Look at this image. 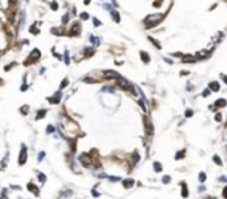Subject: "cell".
<instances>
[{
    "mask_svg": "<svg viewBox=\"0 0 227 199\" xmlns=\"http://www.w3.org/2000/svg\"><path fill=\"white\" fill-rule=\"evenodd\" d=\"M47 132H48V134H52V132H54V126H52V125H48V126H47Z\"/></svg>",
    "mask_w": 227,
    "mask_h": 199,
    "instance_id": "4dcf8cb0",
    "label": "cell"
},
{
    "mask_svg": "<svg viewBox=\"0 0 227 199\" xmlns=\"http://www.w3.org/2000/svg\"><path fill=\"white\" fill-rule=\"evenodd\" d=\"M92 20H93V23H95V27H100V25H101V22H100V20H98V19H92Z\"/></svg>",
    "mask_w": 227,
    "mask_h": 199,
    "instance_id": "e575fe53",
    "label": "cell"
},
{
    "mask_svg": "<svg viewBox=\"0 0 227 199\" xmlns=\"http://www.w3.org/2000/svg\"><path fill=\"white\" fill-rule=\"evenodd\" d=\"M210 90L218 92V90H219V83H218V81H212V83H210Z\"/></svg>",
    "mask_w": 227,
    "mask_h": 199,
    "instance_id": "8fae6325",
    "label": "cell"
},
{
    "mask_svg": "<svg viewBox=\"0 0 227 199\" xmlns=\"http://www.w3.org/2000/svg\"><path fill=\"white\" fill-rule=\"evenodd\" d=\"M140 56H142V59H143L145 64H148V62H149V56H148V54H146L145 52H140Z\"/></svg>",
    "mask_w": 227,
    "mask_h": 199,
    "instance_id": "9a60e30c",
    "label": "cell"
},
{
    "mask_svg": "<svg viewBox=\"0 0 227 199\" xmlns=\"http://www.w3.org/2000/svg\"><path fill=\"white\" fill-rule=\"evenodd\" d=\"M44 157H45V152H44V151L37 154V160H39V162H42V160H44Z\"/></svg>",
    "mask_w": 227,
    "mask_h": 199,
    "instance_id": "4316f807",
    "label": "cell"
},
{
    "mask_svg": "<svg viewBox=\"0 0 227 199\" xmlns=\"http://www.w3.org/2000/svg\"><path fill=\"white\" fill-rule=\"evenodd\" d=\"M165 17V14H153V16H148L145 19V28H151V27H155L162 22V19Z\"/></svg>",
    "mask_w": 227,
    "mask_h": 199,
    "instance_id": "6da1fadb",
    "label": "cell"
},
{
    "mask_svg": "<svg viewBox=\"0 0 227 199\" xmlns=\"http://www.w3.org/2000/svg\"><path fill=\"white\" fill-rule=\"evenodd\" d=\"M79 162H81L84 167H87V168L92 165V162H90V159H89V156H87V154H81V156H79Z\"/></svg>",
    "mask_w": 227,
    "mask_h": 199,
    "instance_id": "5b68a950",
    "label": "cell"
},
{
    "mask_svg": "<svg viewBox=\"0 0 227 199\" xmlns=\"http://www.w3.org/2000/svg\"><path fill=\"white\" fill-rule=\"evenodd\" d=\"M64 61H65V64H70V58H69V52H65V53H64Z\"/></svg>",
    "mask_w": 227,
    "mask_h": 199,
    "instance_id": "83f0119b",
    "label": "cell"
},
{
    "mask_svg": "<svg viewBox=\"0 0 227 199\" xmlns=\"http://www.w3.org/2000/svg\"><path fill=\"white\" fill-rule=\"evenodd\" d=\"M154 170L157 171V173H160L162 171V165L159 163V162H154Z\"/></svg>",
    "mask_w": 227,
    "mask_h": 199,
    "instance_id": "7402d4cb",
    "label": "cell"
},
{
    "mask_svg": "<svg viewBox=\"0 0 227 199\" xmlns=\"http://www.w3.org/2000/svg\"><path fill=\"white\" fill-rule=\"evenodd\" d=\"M215 118H216L218 121H221V120H222V115H221V114H216V115H215Z\"/></svg>",
    "mask_w": 227,
    "mask_h": 199,
    "instance_id": "d590c367",
    "label": "cell"
},
{
    "mask_svg": "<svg viewBox=\"0 0 227 199\" xmlns=\"http://www.w3.org/2000/svg\"><path fill=\"white\" fill-rule=\"evenodd\" d=\"M170 180H171V177H170V176H163V177H162V182H163V184H168Z\"/></svg>",
    "mask_w": 227,
    "mask_h": 199,
    "instance_id": "f1b7e54d",
    "label": "cell"
},
{
    "mask_svg": "<svg viewBox=\"0 0 227 199\" xmlns=\"http://www.w3.org/2000/svg\"><path fill=\"white\" fill-rule=\"evenodd\" d=\"M138 159H140V156H138V152L135 151L134 156H132V163H138Z\"/></svg>",
    "mask_w": 227,
    "mask_h": 199,
    "instance_id": "d6986e66",
    "label": "cell"
},
{
    "mask_svg": "<svg viewBox=\"0 0 227 199\" xmlns=\"http://www.w3.org/2000/svg\"><path fill=\"white\" fill-rule=\"evenodd\" d=\"M79 33H81V25H79V23H73L72 30L69 31V36H76V34H79Z\"/></svg>",
    "mask_w": 227,
    "mask_h": 199,
    "instance_id": "52a82bcc",
    "label": "cell"
},
{
    "mask_svg": "<svg viewBox=\"0 0 227 199\" xmlns=\"http://www.w3.org/2000/svg\"><path fill=\"white\" fill-rule=\"evenodd\" d=\"M27 162V146L22 145V151H20V156H19V165H23Z\"/></svg>",
    "mask_w": 227,
    "mask_h": 199,
    "instance_id": "277c9868",
    "label": "cell"
},
{
    "mask_svg": "<svg viewBox=\"0 0 227 199\" xmlns=\"http://www.w3.org/2000/svg\"><path fill=\"white\" fill-rule=\"evenodd\" d=\"M27 109H28V107H27V106H23V107H22V109H20V111H22V114H27Z\"/></svg>",
    "mask_w": 227,
    "mask_h": 199,
    "instance_id": "74e56055",
    "label": "cell"
},
{
    "mask_svg": "<svg viewBox=\"0 0 227 199\" xmlns=\"http://www.w3.org/2000/svg\"><path fill=\"white\" fill-rule=\"evenodd\" d=\"M191 115H193V111H191V109H187V111H185V117H191Z\"/></svg>",
    "mask_w": 227,
    "mask_h": 199,
    "instance_id": "1f68e13d",
    "label": "cell"
},
{
    "mask_svg": "<svg viewBox=\"0 0 227 199\" xmlns=\"http://www.w3.org/2000/svg\"><path fill=\"white\" fill-rule=\"evenodd\" d=\"M28 190H30L31 193H34L36 196H37V194H39V190H37V187H36L34 184H28Z\"/></svg>",
    "mask_w": 227,
    "mask_h": 199,
    "instance_id": "4fadbf2b",
    "label": "cell"
},
{
    "mask_svg": "<svg viewBox=\"0 0 227 199\" xmlns=\"http://www.w3.org/2000/svg\"><path fill=\"white\" fill-rule=\"evenodd\" d=\"M104 76L106 78H118V73L117 72H114V70H104Z\"/></svg>",
    "mask_w": 227,
    "mask_h": 199,
    "instance_id": "9c48e42d",
    "label": "cell"
},
{
    "mask_svg": "<svg viewBox=\"0 0 227 199\" xmlns=\"http://www.w3.org/2000/svg\"><path fill=\"white\" fill-rule=\"evenodd\" d=\"M205 179H207L205 173H201V174H199V180H201V182H205Z\"/></svg>",
    "mask_w": 227,
    "mask_h": 199,
    "instance_id": "f546056e",
    "label": "cell"
},
{
    "mask_svg": "<svg viewBox=\"0 0 227 199\" xmlns=\"http://www.w3.org/2000/svg\"><path fill=\"white\" fill-rule=\"evenodd\" d=\"M84 3H86V5H87V3H90V0H84Z\"/></svg>",
    "mask_w": 227,
    "mask_h": 199,
    "instance_id": "ab89813d",
    "label": "cell"
},
{
    "mask_svg": "<svg viewBox=\"0 0 227 199\" xmlns=\"http://www.w3.org/2000/svg\"><path fill=\"white\" fill-rule=\"evenodd\" d=\"M101 92H109V94H115V89L106 86V87H103V89H101Z\"/></svg>",
    "mask_w": 227,
    "mask_h": 199,
    "instance_id": "e0dca14e",
    "label": "cell"
},
{
    "mask_svg": "<svg viewBox=\"0 0 227 199\" xmlns=\"http://www.w3.org/2000/svg\"><path fill=\"white\" fill-rule=\"evenodd\" d=\"M61 96H62V95H61V92H56V94H54V95H53V96H52V98H50L48 101H50L52 104H56V103H59Z\"/></svg>",
    "mask_w": 227,
    "mask_h": 199,
    "instance_id": "ba28073f",
    "label": "cell"
},
{
    "mask_svg": "<svg viewBox=\"0 0 227 199\" xmlns=\"http://www.w3.org/2000/svg\"><path fill=\"white\" fill-rule=\"evenodd\" d=\"M162 5V0H157V2H154V6H160Z\"/></svg>",
    "mask_w": 227,
    "mask_h": 199,
    "instance_id": "8d00e7d4",
    "label": "cell"
},
{
    "mask_svg": "<svg viewBox=\"0 0 227 199\" xmlns=\"http://www.w3.org/2000/svg\"><path fill=\"white\" fill-rule=\"evenodd\" d=\"M188 196V190L185 187V184H182V198H187Z\"/></svg>",
    "mask_w": 227,
    "mask_h": 199,
    "instance_id": "44dd1931",
    "label": "cell"
},
{
    "mask_svg": "<svg viewBox=\"0 0 227 199\" xmlns=\"http://www.w3.org/2000/svg\"><path fill=\"white\" fill-rule=\"evenodd\" d=\"M111 16H112V19L115 20L117 23L120 22V16H118V12H117V11H112V12H111Z\"/></svg>",
    "mask_w": 227,
    "mask_h": 199,
    "instance_id": "2e32d148",
    "label": "cell"
},
{
    "mask_svg": "<svg viewBox=\"0 0 227 199\" xmlns=\"http://www.w3.org/2000/svg\"><path fill=\"white\" fill-rule=\"evenodd\" d=\"M197 61V58H193V56H184L182 58V62H185V64H190V62H196Z\"/></svg>",
    "mask_w": 227,
    "mask_h": 199,
    "instance_id": "30bf717a",
    "label": "cell"
},
{
    "mask_svg": "<svg viewBox=\"0 0 227 199\" xmlns=\"http://www.w3.org/2000/svg\"><path fill=\"white\" fill-rule=\"evenodd\" d=\"M89 41H90L93 45H98V44H100V39H98L96 36H90V37H89Z\"/></svg>",
    "mask_w": 227,
    "mask_h": 199,
    "instance_id": "ac0fdd59",
    "label": "cell"
},
{
    "mask_svg": "<svg viewBox=\"0 0 227 199\" xmlns=\"http://www.w3.org/2000/svg\"><path fill=\"white\" fill-rule=\"evenodd\" d=\"M208 94H210V90H204V92H202V95H204V96H207Z\"/></svg>",
    "mask_w": 227,
    "mask_h": 199,
    "instance_id": "f35d334b",
    "label": "cell"
},
{
    "mask_svg": "<svg viewBox=\"0 0 227 199\" xmlns=\"http://www.w3.org/2000/svg\"><path fill=\"white\" fill-rule=\"evenodd\" d=\"M37 179H39V182H42V184H44V182L47 180V177H45L44 174H42V173H39V176H37Z\"/></svg>",
    "mask_w": 227,
    "mask_h": 199,
    "instance_id": "484cf974",
    "label": "cell"
},
{
    "mask_svg": "<svg viewBox=\"0 0 227 199\" xmlns=\"http://www.w3.org/2000/svg\"><path fill=\"white\" fill-rule=\"evenodd\" d=\"M145 128H146V135L151 137V135H153V125H151L148 117H145Z\"/></svg>",
    "mask_w": 227,
    "mask_h": 199,
    "instance_id": "8992f818",
    "label": "cell"
},
{
    "mask_svg": "<svg viewBox=\"0 0 227 199\" xmlns=\"http://www.w3.org/2000/svg\"><path fill=\"white\" fill-rule=\"evenodd\" d=\"M109 180H112V182H118V180H120V177H118V176H115V177L112 176V177H109Z\"/></svg>",
    "mask_w": 227,
    "mask_h": 199,
    "instance_id": "836d02e7",
    "label": "cell"
},
{
    "mask_svg": "<svg viewBox=\"0 0 227 199\" xmlns=\"http://www.w3.org/2000/svg\"><path fill=\"white\" fill-rule=\"evenodd\" d=\"M226 104H227V101L224 98H221V100H218L216 103H215V107H224Z\"/></svg>",
    "mask_w": 227,
    "mask_h": 199,
    "instance_id": "5bb4252c",
    "label": "cell"
},
{
    "mask_svg": "<svg viewBox=\"0 0 227 199\" xmlns=\"http://www.w3.org/2000/svg\"><path fill=\"white\" fill-rule=\"evenodd\" d=\"M184 156H185V151H184V149H182V151H180V152H177V154H176V156H174V157H176V160H177V159H182V157H184Z\"/></svg>",
    "mask_w": 227,
    "mask_h": 199,
    "instance_id": "cb8c5ba5",
    "label": "cell"
},
{
    "mask_svg": "<svg viewBox=\"0 0 227 199\" xmlns=\"http://www.w3.org/2000/svg\"><path fill=\"white\" fill-rule=\"evenodd\" d=\"M134 184H135V182H134V179H124V180H123V185H124V188H131Z\"/></svg>",
    "mask_w": 227,
    "mask_h": 199,
    "instance_id": "7c38bea8",
    "label": "cell"
},
{
    "mask_svg": "<svg viewBox=\"0 0 227 199\" xmlns=\"http://www.w3.org/2000/svg\"><path fill=\"white\" fill-rule=\"evenodd\" d=\"M86 19H89V14H87V12H83V14H81V20H86Z\"/></svg>",
    "mask_w": 227,
    "mask_h": 199,
    "instance_id": "d6a6232c",
    "label": "cell"
},
{
    "mask_svg": "<svg viewBox=\"0 0 227 199\" xmlns=\"http://www.w3.org/2000/svg\"><path fill=\"white\" fill-rule=\"evenodd\" d=\"M67 86H69V79L65 78V79H62V83H61V89H65Z\"/></svg>",
    "mask_w": 227,
    "mask_h": 199,
    "instance_id": "d4e9b609",
    "label": "cell"
},
{
    "mask_svg": "<svg viewBox=\"0 0 227 199\" xmlns=\"http://www.w3.org/2000/svg\"><path fill=\"white\" fill-rule=\"evenodd\" d=\"M39 58H41V50L34 48V50H33V52H31V54H30V56L27 58V61H25V64H27V65H28V64H34V61H37V59H39Z\"/></svg>",
    "mask_w": 227,
    "mask_h": 199,
    "instance_id": "7a4b0ae2",
    "label": "cell"
},
{
    "mask_svg": "<svg viewBox=\"0 0 227 199\" xmlns=\"http://www.w3.org/2000/svg\"><path fill=\"white\" fill-rule=\"evenodd\" d=\"M117 83H118V86H120L121 89H124V90H132V84H129L124 78H121V76H118V78H117Z\"/></svg>",
    "mask_w": 227,
    "mask_h": 199,
    "instance_id": "3957f363",
    "label": "cell"
},
{
    "mask_svg": "<svg viewBox=\"0 0 227 199\" xmlns=\"http://www.w3.org/2000/svg\"><path fill=\"white\" fill-rule=\"evenodd\" d=\"M45 112H47V111H44V109H42V111H39V114L36 115V120H41V118H44V117H45Z\"/></svg>",
    "mask_w": 227,
    "mask_h": 199,
    "instance_id": "ffe728a7",
    "label": "cell"
},
{
    "mask_svg": "<svg viewBox=\"0 0 227 199\" xmlns=\"http://www.w3.org/2000/svg\"><path fill=\"white\" fill-rule=\"evenodd\" d=\"M213 162H215L216 165H219V167H221V165H222V162H221V159H219V156H213Z\"/></svg>",
    "mask_w": 227,
    "mask_h": 199,
    "instance_id": "603a6c76",
    "label": "cell"
}]
</instances>
